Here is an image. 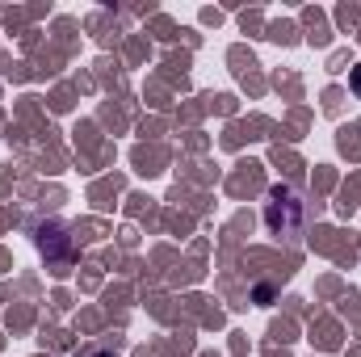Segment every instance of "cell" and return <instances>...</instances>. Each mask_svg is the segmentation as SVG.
<instances>
[{
  "instance_id": "obj_1",
  "label": "cell",
  "mask_w": 361,
  "mask_h": 357,
  "mask_svg": "<svg viewBox=\"0 0 361 357\" xmlns=\"http://www.w3.org/2000/svg\"><path fill=\"white\" fill-rule=\"evenodd\" d=\"M357 89H361V72H357Z\"/></svg>"
}]
</instances>
